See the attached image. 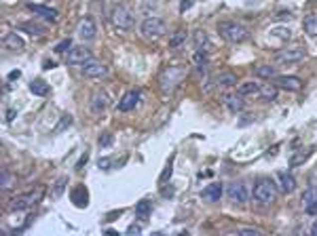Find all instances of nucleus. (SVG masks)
<instances>
[{"label": "nucleus", "mask_w": 317, "mask_h": 236, "mask_svg": "<svg viewBox=\"0 0 317 236\" xmlns=\"http://www.w3.org/2000/svg\"><path fill=\"white\" fill-rule=\"evenodd\" d=\"M218 34L222 36L226 42H231V45H241V42L248 40V28L237 21H220L218 23Z\"/></svg>", "instance_id": "nucleus-1"}, {"label": "nucleus", "mask_w": 317, "mask_h": 236, "mask_svg": "<svg viewBox=\"0 0 317 236\" xmlns=\"http://www.w3.org/2000/svg\"><path fill=\"white\" fill-rule=\"evenodd\" d=\"M254 198L258 200L262 205H273L277 198V186L273 183V179L269 177H262L256 181V186H254Z\"/></svg>", "instance_id": "nucleus-2"}, {"label": "nucleus", "mask_w": 317, "mask_h": 236, "mask_svg": "<svg viewBox=\"0 0 317 236\" xmlns=\"http://www.w3.org/2000/svg\"><path fill=\"white\" fill-rule=\"evenodd\" d=\"M140 32H142V36L148 40H158L167 34V25L163 19H158V17H146V19L140 23Z\"/></svg>", "instance_id": "nucleus-3"}, {"label": "nucleus", "mask_w": 317, "mask_h": 236, "mask_svg": "<svg viewBox=\"0 0 317 236\" xmlns=\"http://www.w3.org/2000/svg\"><path fill=\"white\" fill-rule=\"evenodd\" d=\"M110 19H112V23H114V28L123 30V32L134 30V25H136L134 13H131L125 4H117V6H114L112 13H110Z\"/></svg>", "instance_id": "nucleus-4"}, {"label": "nucleus", "mask_w": 317, "mask_h": 236, "mask_svg": "<svg viewBox=\"0 0 317 236\" xmlns=\"http://www.w3.org/2000/svg\"><path fill=\"white\" fill-rule=\"evenodd\" d=\"M42 194H45V190L38 188V190H30V192H23V194L15 196L11 200V205L8 209H13V211H23V209H30L34 205H38L42 200Z\"/></svg>", "instance_id": "nucleus-5"}, {"label": "nucleus", "mask_w": 317, "mask_h": 236, "mask_svg": "<svg viewBox=\"0 0 317 236\" xmlns=\"http://www.w3.org/2000/svg\"><path fill=\"white\" fill-rule=\"evenodd\" d=\"M182 76H184L182 68H165V70H163V74H161V78H158V82H161V89H163L165 93L173 91L175 86L180 84Z\"/></svg>", "instance_id": "nucleus-6"}, {"label": "nucleus", "mask_w": 317, "mask_h": 236, "mask_svg": "<svg viewBox=\"0 0 317 236\" xmlns=\"http://www.w3.org/2000/svg\"><path fill=\"white\" fill-rule=\"evenodd\" d=\"M226 196H228V200H231L233 205H245L248 203V198H250V190H248V186H245L243 181H233L231 186L226 188Z\"/></svg>", "instance_id": "nucleus-7"}, {"label": "nucleus", "mask_w": 317, "mask_h": 236, "mask_svg": "<svg viewBox=\"0 0 317 236\" xmlns=\"http://www.w3.org/2000/svg\"><path fill=\"white\" fill-rule=\"evenodd\" d=\"M89 59H93V53H91V49L89 47H85V45H78V47H72L68 51V66H83L87 64Z\"/></svg>", "instance_id": "nucleus-8"}, {"label": "nucleus", "mask_w": 317, "mask_h": 236, "mask_svg": "<svg viewBox=\"0 0 317 236\" xmlns=\"http://www.w3.org/2000/svg\"><path fill=\"white\" fill-rule=\"evenodd\" d=\"M76 34H78V38H81L83 42H91V40H95V34H98V30H95L93 17H89V15L83 17V19L78 21Z\"/></svg>", "instance_id": "nucleus-9"}, {"label": "nucleus", "mask_w": 317, "mask_h": 236, "mask_svg": "<svg viewBox=\"0 0 317 236\" xmlns=\"http://www.w3.org/2000/svg\"><path fill=\"white\" fill-rule=\"evenodd\" d=\"M307 55L305 49H284L279 51V53L275 55V61H279V64H298V61H303Z\"/></svg>", "instance_id": "nucleus-10"}, {"label": "nucleus", "mask_w": 317, "mask_h": 236, "mask_svg": "<svg viewBox=\"0 0 317 236\" xmlns=\"http://www.w3.org/2000/svg\"><path fill=\"white\" fill-rule=\"evenodd\" d=\"M106 74H108V68L98 59H89L87 64H83V76L87 78H102Z\"/></svg>", "instance_id": "nucleus-11"}, {"label": "nucleus", "mask_w": 317, "mask_h": 236, "mask_svg": "<svg viewBox=\"0 0 317 236\" xmlns=\"http://www.w3.org/2000/svg\"><path fill=\"white\" fill-rule=\"evenodd\" d=\"M70 200L74 203V207L85 209L87 205H89V190H87V186H83V183L74 186L72 190H70Z\"/></svg>", "instance_id": "nucleus-12"}, {"label": "nucleus", "mask_w": 317, "mask_h": 236, "mask_svg": "<svg viewBox=\"0 0 317 236\" xmlns=\"http://www.w3.org/2000/svg\"><path fill=\"white\" fill-rule=\"evenodd\" d=\"M108 108H110V95L106 91H95L91 97V110L95 114H104Z\"/></svg>", "instance_id": "nucleus-13"}, {"label": "nucleus", "mask_w": 317, "mask_h": 236, "mask_svg": "<svg viewBox=\"0 0 317 236\" xmlns=\"http://www.w3.org/2000/svg\"><path fill=\"white\" fill-rule=\"evenodd\" d=\"M275 86L279 89H288V91H301L303 89V80L298 76H275Z\"/></svg>", "instance_id": "nucleus-14"}, {"label": "nucleus", "mask_w": 317, "mask_h": 236, "mask_svg": "<svg viewBox=\"0 0 317 236\" xmlns=\"http://www.w3.org/2000/svg\"><path fill=\"white\" fill-rule=\"evenodd\" d=\"M138 103H140V91H127L121 97V101L117 103V110L119 112H131Z\"/></svg>", "instance_id": "nucleus-15"}, {"label": "nucleus", "mask_w": 317, "mask_h": 236, "mask_svg": "<svg viewBox=\"0 0 317 236\" xmlns=\"http://www.w3.org/2000/svg\"><path fill=\"white\" fill-rule=\"evenodd\" d=\"M303 205L309 215H317V186H311L303 194Z\"/></svg>", "instance_id": "nucleus-16"}, {"label": "nucleus", "mask_w": 317, "mask_h": 236, "mask_svg": "<svg viewBox=\"0 0 317 236\" xmlns=\"http://www.w3.org/2000/svg\"><path fill=\"white\" fill-rule=\"evenodd\" d=\"M222 183H209L205 186V190L201 192V198L205 200V203H218L220 198H222Z\"/></svg>", "instance_id": "nucleus-17"}, {"label": "nucleus", "mask_w": 317, "mask_h": 236, "mask_svg": "<svg viewBox=\"0 0 317 236\" xmlns=\"http://www.w3.org/2000/svg\"><path fill=\"white\" fill-rule=\"evenodd\" d=\"M28 11L32 13H36L38 17H42V19H47V21H53L55 23L57 21V11L55 8H51V6H42V4H28Z\"/></svg>", "instance_id": "nucleus-18"}, {"label": "nucleus", "mask_w": 317, "mask_h": 236, "mask_svg": "<svg viewBox=\"0 0 317 236\" xmlns=\"http://www.w3.org/2000/svg\"><path fill=\"white\" fill-rule=\"evenodd\" d=\"M222 101H224V106L231 110V112H241L243 110V95L241 93H226L224 97H222Z\"/></svg>", "instance_id": "nucleus-19"}, {"label": "nucleus", "mask_w": 317, "mask_h": 236, "mask_svg": "<svg viewBox=\"0 0 317 236\" xmlns=\"http://www.w3.org/2000/svg\"><path fill=\"white\" fill-rule=\"evenodd\" d=\"M21 32L30 34V36H42V34H47V28L42 23H36V21H21L17 25Z\"/></svg>", "instance_id": "nucleus-20"}, {"label": "nucleus", "mask_w": 317, "mask_h": 236, "mask_svg": "<svg viewBox=\"0 0 317 236\" xmlns=\"http://www.w3.org/2000/svg\"><path fill=\"white\" fill-rule=\"evenodd\" d=\"M277 181H279V188L286 192V194H290V192L296 190V179L294 175H290L288 171H279L277 173Z\"/></svg>", "instance_id": "nucleus-21"}, {"label": "nucleus", "mask_w": 317, "mask_h": 236, "mask_svg": "<svg viewBox=\"0 0 317 236\" xmlns=\"http://www.w3.org/2000/svg\"><path fill=\"white\" fill-rule=\"evenodd\" d=\"M237 84V76L233 72H222L216 76V86L218 89H233Z\"/></svg>", "instance_id": "nucleus-22"}, {"label": "nucleus", "mask_w": 317, "mask_h": 236, "mask_svg": "<svg viewBox=\"0 0 317 236\" xmlns=\"http://www.w3.org/2000/svg\"><path fill=\"white\" fill-rule=\"evenodd\" d=\"M2 45L8 49V51H23V40L19 38V34H6V36H4V40H2Z\"/></svg>", "instance_id": "nucleus-23"}, {"label": "nucleus", "mask_w": 317, "mask_h": 236, "mask_svg": "<svg viewBox=\"0 0 317 236\" xmlns=\"http://www.w3.org/2000/svg\"><path fill=\"white\" fill-rule=\"evenodd\" d=\"M260 91H262V84H258V82H245L239 89L243 97H260Z\"/></svg>", "instance_id": "nucleus-24"}, {"label": "nucleus", "mask_w": 317, "mask_h": 236, "mask_svg": "<svg viewBox=\"0 0 317 236\" xmlns=\"http://www.w3.org/2000/svg\"><path fill=\"white\" fill-rule=\"evenodd\" d=\"M151 211H153V205L148 200H140L136 205V217L138 220H148L151 217Z\"/></svg>", "instance_id": "nucleus-25"}, {"label": "nucleus", "mask_w": 317, "mask_h": 236, "mask_svg": "<svg viewBox=\"0 0 317 236\" xmlns=\"http://www.w3.org/2000/svg\"><path fill=\"white\" fill-rule=\"evenodd\" d=\"M30 91L36 95V97H45V95H49V84L45 80H32L30 82Z\"/></svg>", "instance_id": "nucleus-26"}, {"label": "nucleus", "mask_w": 317, "mask_h": 236, "mask_svg": "<svg viewBox=\"0 0 317 236\" xmlns=\"http://www.w3.org/2000/svg\"><path fill=\"white\" fill-rule=\"evenodd\" d=\"M303 25H305V32L309 34L311 38H317V13L315 15H307Z\"/></svg>", "instance_id": "nucleus-27"}, {"label": "nucleus", "mask_w": 317, "mask_h": 236, "mask_svg": "<svg viewBox=\"0 0 317 236\" xmlns=\"http://www.w3.org/2000/svg\"><path fill=\"white\" fill-rule=\"evenodd\" d=\"M254 72H256L258 78H267V80H273V78L277 76V70L273 68V66H258Z\"/></svg>", "instance_id": "nucleus-28"}, {"label": "nucleus", "mask_w": 317, "mask_h": 236, "mask_svg": "<svg viewBox=\"0 0 317 236\" xmlns=\"http://www.w3.org/2000/svg\"><path fill=\"white\" fill-rule=\"evenodd\" d=\"M260 99H267V101H275V99H277V86H273V84H262V91H260Z\"/></svg>", "instance_id": "nucleus-29"}, {"label": "nucleus", "mask_w": 317, "mask_h": 236, "mask_svg": "<svg viewBox=\"0 0 317 236\" xmlns=\"http://www.w3.org/2000/svg\"><path fill=\"white\" fill-rule=\"evenodd\" d=\"M192 40H195V49H207V45H209V38L203 30H197Z\"/></svg>", "instance_id": "nucleus-30"}, {"label": "nucleus", "mask_w": 317, "mask_h": 236, "mask_svg": "<svg viewBox=\"0 0 317 236\" xmlns=\"http://www.w3.org/2000/svg\"><path fill=\"white\" fill-rule=\"evenodd\" d=\"M0 188H2V190H11L13 188V175L6 169H2V173H0Z\"/></svg>", "instance_id": "nucleus-31"}, {"label": "nucleus", "mask_w": 317, "mask_h": 236, "mask_svg": "<svg viewBox=\"0 0 317 236\" xmlns=\"http://www.w3.org/2000/svg\"><path fill=\"white\" fill-rule=\"evenodd\" d=\"M307 158H309V152H296L292 158H290V167H301L303 162H307Z\"/></svg>", "instance_id": "nucleus-32"}, {"label": "nucleus", "mask_w": 317, "mask_h": 236, "mask_svg": "<svg viewBox=\"0 0 317 236\" xmlns=\"http://www.w3.org/2000/svg\"><path fill=\"white\" fill-rule=\"evenodd\" d=\"M184 40H186V32H184V30H178V32H175L173 36H171V40H169V47H171V49L180 47Z\"/></svg>", "instance_id": "nucleus-33"}, {"label": "nucleus", "mask_w": 317, "mask_h": 236, "mask_svg": "<svg viewBox=\"0 0 317 236\" xmlns=\"http://www.w3.org/2000/svg\"><path fill=\"white\" fill-rule=\"evenodd\" d=\"M66 183H68V179H66V177H59V179H57V183H55V188H53V196H61V194H64Z\"/></svg>", "instance_id": "nucleus-34"}, {"label": "nucleus", "mask_w": 317, "mask_h": 236, "mask_svg": "<svg viewBox=\"0 0 317 236\" xmlns=\"http://www.w3.org/2000/svg\"><path fill=\"white\" fill-rule=\"evenodd\" d=\"M171 167H173V156H171V158H169V160H167V164H165V169H163V173H161V179H158V181H161V183H165L167 179H169V175H171Z\"/></svg>", "instance_id": "nucleus-35"}, {"label": "nucleus", "mask_w": 317, "mask_h": 236, "mask_svg": "<svg viewBox=\"0 0 317 236\" xmlns=\"http://www.w3.org/2000/svg\"><path fill=\"white\" fill-rule=\"evenodd\" d=\"M112 142H114V137H112L110 133H102V135H100V139H98V144H100L102 148H110V146H112Z\"/></svg>", "instance_id": "nucleus-36"}, {"label": "nucleus", "mask_w": 317, "mask_h": 236, "mask_svg": "<svg viewBox=\"0 0 317 236\" xmlns=\"http://www.w3.org/2000/svg\"><path fill=\"white\" fill-rule=\"evenodd\" d=\"M72 47H74V45H72V42H70V40H61L59 45L55 47V53H68V51L72 49Z\"/></svg>", "instance_id": "nucleus-37"}, {"label": "nucleus", "mask_w": 317, "mask_h": 236, "mask_svg": "<svg viewBox=\"0 0 317 236\" xmlns=\"http://www.w3.org/2000/svg\"><path fill=\"white\" fill-rule=\"evenodd\" d=\"M271 34H275V36H279V38H288V36H292V32H290L288 28H275V30H271Z\"/></svg>", "instance_id": "nucleus-38"}, {"label": "nucleus", "mask_w": 317, "mask_h": 236, "mask_svg": "<svg viewBox=\"0 0 317 236\" xmlns=\"http://www.w3.org/2000/svg\"><path fill=\"white\" fill-rule=\"evenodd\" d=\"M235 234H248V236H260L262 232L260 230H256V228H239Z\"/></svg>", "instance_id": "nucleus-39"}, {"label": "nucleus", "mask_w": 317, "mask_h": 236, "mask_svg": "<svg viewBox=\"0 0 317 236\" xmlns=\"http://www.w3.org/2000/svg\"><path fill=\"white\" fill-rule=\"evenodd\" d=\"M114 164H119V162H112L110 158H100V160H98V167H100V169H112Z\"/></svg>", "instance_id": "nucleus-40"}, {"label": "nucleus", "mask_w": 317, "mask_h": 236, "mask_svg": "<svg viewBox=\"0 0 317 236\" xmlns=\"http://www.w3.org/2000/svg\"><path fill=\"white\" fill-rule=\"evenodd\" d=\"M68 125H72V116H64V120L57 125V129H55V133H59V131H64Z\"/></svg>", "instance_id": "nucleus-41"}, {"label": "nucleus", "mask_w": 317, "mask_h": 236, "mask_svg": "<svg viewBox=\"0 0 317 236\" xmlns=\"http://www.w3.org/2000/svg\"><path fill=\"white\" fill-rule=\"evenodd\" d=\"M140 232H142V226L140 224H131L127 228V234H140Z\"/></svg>", "instance_id": "nucleus-42"}, {"label": "nucleus", "mask_w": 317, "mask_h": 236, "mask_svg": "<svg viewBox=\"0 0 317 236\" xmlns=\"http://www.w3.org/2000/svg\"><path fill=\"white\" fill-rule=\"evenodd\" d=\"M192 4H195V0H182V2H180V11L184 13V11H186V8H190Z\"/></svg>", "instance_id": "nucleus-43"}, {"label": "nucleus", "mask_w": 317, "mask_h": 236, "mask_svg": "<svg viewBox=\"0 0 317 236\" xmlns=\"http://www.w3.org/2000/svg\"><path fill=\"white\" fill-rule=\"evenodd\" d=\"M87 160H89V154H83V156H81V160L76 162V171H81V169H83V164H85Z\"/></svg>", "instance_id": "nucleus-44"}, {"label": "nucleus", "mask_w": 317, "mask_h": 236, "mask_svg": "<svg viewBox=\"0 0 317 236\" xmlns=\"http://www.w3.org/2000/svg\"><path fill=\"white\" fill-rule=\"evenodd\" d=\"M13 118H15V110H8L6 112V122H13Z\"/></svg>", "instance_id": "nucleus-45"}, {"label": "nucleus", "mask_w": 317, "mask_h": 236, "mask_svg": "<svg viewBox=\"0 0 317 236\" xmlns=\"http://www.w3.org/2000/svg\"><path fill=\"white\" fill-rule=\"evenodd\" d=\"M163 196L171 198V196H173V188H171V190H169V188H163Z\"/></svg>", "instance_id": "nucleus-46"}, {"label": "nucleus", "mask_w": 317, "mask_h": 236, "mask_svg": "<svg viewBox=\"0 0 317 236\" xmlns=\"http://www.w3.org/2000/svg\"><path fill=\"white\" fill-rule=\"evenodd\" d=\"M19 76H21V74L15 70V72H11V74H8V80H15V78H19Z\"/></svg>", "instance_id": "nucleus-47"}, {"label": "nucleus", "mask_w": 317, "mask_h": 236, "mask_svg": "<svg viewBox=\"0 0 317 236\" xmlns=\"http://www.w3.org/2000/svg\"><path fill=\"white\" fill-rule=\"evenodd\" d=\"M42 66H45V70H51V68H55V61H45Z\"/></svg>", "instance_id": "nucleus-48"}, {"label": "nucleus", "mask_w": 317, "mask_h": 236, "mask_svg": "<svg viewBox=\"0 0 317 236\" xmlns=\"http://www.w3.org/2000/svg\"><path fill=\"white\" fill-rule=\"evenodd\" d=\"M311 234H313V236H317V220H315V224H313V228H311Z\"/></svg>", "instance_id": "nucleus-49"}]
</instances>
